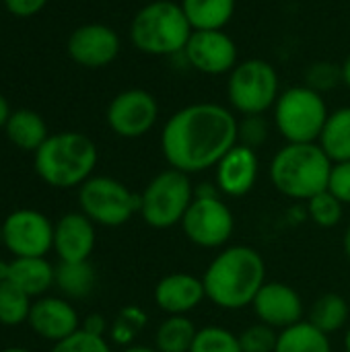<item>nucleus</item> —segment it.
Masks as SVG:
<instances>
[{
	"mask_svg": "<svg viewBox=\"0 0 350 352\" xmlns=\"http://www.w3.org/2000/svg\"><path fill=\"white\" fill-rule=\"evenodd\" d=\"M307 214L318 227L330 229L342 221L344 204L332 192L324 190L318 196H314L311 200H307Z\"/></svg>",
	"mask_w": 350,
	"mask_h": 352,
	"instance_id": "nucleus-31",
	"label": "nucleus"
},
{
	"mask_svg": "<svg viewBox=\"0 0 350 352\" xmlns=\"http://www.w3.org/2000/svg\"><path fill=\"white\" fill-rule=\"evenodd\" d=\"M97 146L80 132L50 134L33 153V167L39 179L52 188H80L97 167Z\"/></svg>",
	"mask_w": 350,
	"mask_h": 352,
	"instance_id": "nucleus-3",
	"label": "nucleus"
},
{
	"mask_svg": "<svg viewBox=\"0 0 350 352\" xmlns=\"http://www.w3.org/2000/svg\"><path fill=\"white\" fill-rule=\"evenodd\" d=\"M198 328L186 316H167L155 332V349L159 352H190Z\"/></svg>",
	"mask_w": 350,
	"mask_h": 352,
	"instance_id": "nucleus-25",
	"label": "nucleus"
},
{
	"mask_svg": "<svg viewBox=\"0 0 350 352\" xmlns=\"http://www.w3.org/2000/svg\"><path fill=\"white\" fill-rule=\"evenodd\" d=\"M78 204L95 225L122 227L140 210V194L109 175H93L78 188Z\"/></svg>",
	"mask_w": 350,
	"mask_h": 352,
	"instance_id": "nucleus-9",
	"label": "nucleus"
},
{
	"mask_svg": "<svg viewBox=\"0 0 350 352\" xmlns=\"http://www.w3.org/2000/svg\"><path fill=\"white\" fill-rule=\"evenodd\" d=\"M332 161L318 142H287L270 161V182L291 200H311L328 190Z\"/></svg>",
	"mask_w": 350,
	"mask_h": 352,
	"instance_id": "nucleus-4",
	"label": "nucleus"
},
{
	"mask_svg": "<svg viewBox=\"0 0 350 352\" xmlns=\"http://www.w3.org/2000/svg\"><path fill=\"white\" fill-rule=\"evenodd\" d=\"M179 4L194 31H219L231 23L237 0H179Z\"/></svg>",
	"mask_w": 350,
	"mask_h": 352,
	"instance_id": "nucleus-21",
	"label": "nucleus"
},
{
	"mask_svg": "<svg viewBox=\"0 0 350 352\" xmlns=\"http://www.w3.org/2000/svg\"><path fill=\"white\" fill-rule=\"evenodd\" d=\"M340 68H342V85H347L350 89V54L344 58V62L340 64Z\"/></svg>",
	"mask_w": 350,
	"mask_h": 352,
	"instance_id": "nucleus-40",
	"label": "nucleus"
},
{
	"mask_svg": "<svg viewBox=\"0 0 350 352\" xmlns=\"http://www.w3.org/2000/svg\"><path fill=\"white\" fill-rule=\"evenodd\" d=\"M153 297L167 316H186L206 299V291L202 278L190 272H171L157 283Z\"/></svg>",
	"mask_w": 350,
	"mask_h": 352,
	"instance_id": "nucleus-19",
	"label": "nucleus"
},
{
	"mask_svg": "<svg viewBox=\"0 0 350 352\" xmlns=\"http://www.w3.org/2000/svg\"><path fill=\"white\" fill-rule=\"evenodd\" d=\"M344 254L349 256L350 260V225L349 229H347V233H344Z\"/></svg>",
	"mask_w": 350,
	"mask_h": 352,
	"instance_id": "nucleus-43",
	"label": "nucleus"
},
{
	"mask_svg": "<svg viewBox=\"0 0 350 352\" xmlns=\"http://www.w3.org/2000/svg\"><path fill=\"white\" fill-rule=\"evenodd\" d=\"M237 122L233 109L221 103H190L165 122L161 153L169 167L188 175L217 167L237 144Z\"/></svg>",
	"mask_w": 350,
	"mask_h": 352,
	"instance_id": "nucleus-1",
	"label": "nucleus"
},
{
	"mask_svg": "<svg viewBox=\"0 0 350 352\" xmlns=\"http://www.w3.org/2000/svg\"><path fill=\"white\" fill-rule=\"evenodd\" d=\"M192 31L179 2L153 0L136 10L128 33L132 45L146 56H179Z\"/></svg>",
	"mask_w": 350,
	"mask_h": 352,
	"instance_id": "nucleus-5",
	"label": "nucleus"
},
{
	"mask_svg": "<svg viewBox=\"0 0 350 352\" xmlns=\"http://www.w3.org/2000/svg\"><path fill=\"white\" fill-rule=\"evenodd\" d=\"M182 229L194 245L217 250L231 239L235 231V219L231 208L219 196H194L188 212L184 214Z\"/></svg>",
	"mask_w": 350,
	"mask_h": 352,
	"instance_id": "nucleus-10",
	"label": "nucleus"
},
{
	"mask_svg": "<svg viewBox=\"0 0 350 352\" xmlns=\"http://www.w3.org/2000/svg\"><path fill=\"white\" fill-rule=\"evenodd\" d=\"M274 352H332L330 336L318 330L311 322L301 320L299 324L278 332Z\"/></svg>",
	"mask_w": 350,
	"mask_h": 352,
	"instance_id": "nucleus-24",
	"label": "nucleus"
},
{
	"mask_svg": "<svg viewBox=\"0 0 350 352\" xmlns=\"http://www.w3.org/2000/svg\"><path fill=\"white\" fill-rule=\"evenodd\" d=\"M318 144L332 163L350 161V105L330 111Z\"/></svg>",
	"mask_w": 350,
	"mask_h": 352,
	"instance_id": "nucleus-23",
	"label": "nucleus"
},
{
	"mask_svg": "<svg viewBox=\"0 0 350 352\" xmlns=\"http://www.w3.org/2000/svg\"><path fill=\"white\" fill-rule=\"evenodd\" d=\"M31 297L14 287L10 280L0 283V324L14 328L29 320Z\"/></svg>",
	"mask_w": 350,
	"mask_h": 352,
	"instance_id": "nucleus-28",
	"label": "nucleus"
},
{
	"mask_svg": "<svg viewBox=\"0 0 350 352\" xmlns=\"http://www.w3.org/2000/svg\"><path fill=\"white\" fill-rule=\"evenodd\" d=\"M344 349H347V352H350V326H349V332H347V336H344Z\"/></svg>",
	"mask_w": 350,
	"mask_h": 352,
	"instance_id": "nucleus-45",
	"label": "nucleus"
},
{
	"mask_svg": "<svg viewBox=\"0 0 350 352\" xmlns=\"http://www.w3.org/2000/svg\"><path fill=\"white\" fill-rule=\"evenodd\" d=\"M0 352H31L29 349H23V346H10V349H4Z\"/></svg>",
	"mask_w": 350,
	"mask_h": 352,
	"instance_id": "nucleus-44",
	"label": "nucleus"
},
{
	"mask_svg": "<svg viewBox=\"0 0 350 352\" xmlns=\"http://www.w3.org/2000/svg\"><path fill=\"white\" fill-rule=\"evenodd\" d=\"M206 299L227 311L245 309L266 285V262L250 245H231L217 254L202 274Z\"/></svg>",
	"mask_w": 350,
	"mask_h": 352,
	"instance_id": "nucleus-2",
	"label": "nucleus"
},
{
	"mask_svg": "<svg viewBox=\"0 0 350 352\" xmlns=\"http://www.w3.org/2000/svg\"><path fill=\"white\" fill-rule=\"evenodd\" d=\"M8 268H10V262H4L0 258V283L8 280Z\"/></svg>",
	"mask_w": 350,
	"mask_h": 352,
	"instance_id": "nucleus-42",
	"label": "nucleus"
},
{
	"mask_svg": "<svg viewBox=\"0 0 350 352\" xmlns=\"http://www.w3.org/2000/svg\"><path fill=\"white\" fill-rule=\"evenodd\" d=\"M349 303L342 295L338 293H326L322 295L311 311H309V320L318 330H322L324 334L332 336L334 332L342 330L349 324Z\"/></svg>",
	"mask_w": 350,
	"mask_h": 352,
	"instance_id": "nucleus-27",
	"label": "nucleus"
},
{
	"mask_svg": "<svg viewBox=\"0 0 350 352\" xmlns=\"http://www.w3.org/2000/svg\"><path fill=\"white\" fill-rule=\"evenodd\" d=\"M146 314L142 307L138 305H126L118 311V316L113 318L111 326H109V336L116 344L120 346H132L136 336L146 328Z\"/></svg>",
	"mask_w": 350,
	"mask_h": 352,
	"instance_id": "nucleus-29",
	"label": "nucleus"
},
{
	"mask_svg": "<svg viewBox=\"0 0 350 352\" xmlns=\"http://www.w3.org/2000/svg\"><path fill=\"white\" fill-rule=\"evenodd\" d=\"M120 352H159L155 346H142V344H132V346H126Z\"/></svg>",
	"mask_w": 350,
	"mask_h": 352,
	"instance_id": "nucleus-41",
	"label": "nucleus"
},
{
	"mask_svg": "<svg viewBox=\"0 0 350 352\" xmlns=\"http://www.w3.org/2000/svg\"><path fill=\"white\" fill-rule=\"evenodd\" d=\"M328 192H332L342 204H350V161L332 165Z\"/></svg>",
	"mask_w": 350,
	"mask_h": 352,
	"instance_id": "nucleus-36",
	"label": "nucleus"
},
{
	"mask_svg": "<svg viewBox=\"0 0 350 352\" xmlns=\"http://www.w3.org/2000/svg\"><path fill=\"white\" fill-rule=\"evenodd\" d=\"M50 352H111L103 336H93L85 330H76L72 336L56 342Z\"/></svg>",
	"mask_w": 350,
	"mask_h": 352,
	"instance_id": "nucleus-35",
	"label": "nucleus"
},
{
	"mask_svg": "<svg viewBox=\"0 0 350 352\" xmlns=\"http://www.w3.org/2000/svg\"><path fill=\"white\" fill-rule=\"evenodd\" d=\"M2 245L14 258H45L54 250L52 221L33 208H19L2 221Z\"/></svg>",
	"mask_w": 350,
	"mask_h": 352,
	"instance_id": "nucleus-11",
	"label": "nucleus"
},
{
	"mask_svg": "<svg viewBox=\"0 0 350 352\" xmlns=\"http://www.w3.org/2000/svg\"><path fill=\"white\" fill-rule=\"evenodd\" d=\"M8 280L31 299H37L56 285V268L45 258H14L8 268Z\"/></svg>",
	"mask_w": 350,
	"mask_h": 352,
	"instance_id": "nucleus-20",
	"label": "nucleus"
},
{
	"mask_svg": "<svg viewBox=\"0 0 350 352\" xmlns=\"http://www.w3.org/2000/svg\"><path fill=\"white\" fill-rule=\"evenodd\" d=\"M97 274L89 262H60L56 266V287L70 299H85L93 293Z\"/></svg>",
	"mask_w": 350,
	"mask_h": 352,
	"instance_id": "nucleus-26",
	"label": "nucleus"
},
{
	"mask_svg": "<svg viewBox=\"0 0 350 352\" xmlns=\"http://www.w3.org/2000/svg\"><path fill=\"white\" fill-rule=\"evenodd\" d=\"M10 105H8V101H6V97L0 93V128H4L6 126V122H8V118H10Z\"/></svg>",
	"mask_w": 350,
	"mask_h": 352,
	"instance_id": "nucleus-39",
	"label": "nucleus"
},
{
	"mask_svg": "<svg viewBox=\"0 0 350 352\" xmlns=\"http://www.w3.org/2000/svg\"><path fill=\"white\" fill-rule=\"evenodd\" d=\"M278 342V332L266 324H254L239 334V344L243 352H274Z\"/></svg>",
	"mask_w": 350,
	"mask_h": 352,
	"instance_id": "nucleus-33",
	"label": "nucleus"
},
{
	"mask_svg": "<svg viewBox=\"0 0 350 352\" xmlns=\"http://www.w3.org/2000/svg\"><path fill=\"white\" fill-rule=\"evenodd\" d=\"M270 132V124L264 116H241L237 122V142L250 148H260Z\"/></svg>",
	"mask_w": 350,
	"mask_h": 352,
	"instance_id": "nucleus-34",
	"label": "nucleus"
},
{
	"mask_svg": "<svg viewBox=\"0 0 350 352\" xmlns=\"http://www.w3.org/2000/svg\"><path fill=\"white\" fill-rule=\"evenodd\" d=\"M4 132L17 148L31 153H35L50 136L45 120L33 109H14L4 126Z\"/></svg>",
	"mask_w": 350,
	"mask_h": 352,
	"instance_id": "nucleus-22",
	"label": "nucleus"
},
{
	"mask_svg": "<svg viewBox=\"0 0 350 352\" xmlns=\"http://www.w3.org/2000/svg\"><path fill=\"white\" fill-rule=\"evenodd\" d=\"M252 307L256 318L274 330L291 328L303 318V301L299 293L285 283H266L258 291Z\"/></svg>",
	"mask_w": 350,
	"mask_h": 352,
	"instance_id": "nucleus-15",
	"label": "nucleus"
},
{
	"mask_svg": "<svg viewBox=\"0 0 350 352\" xmlns=\"http://www.w3.org/2000/svg\"><path fill=\"white\" fill-rule=\"evenodd\" d=\"M330 111L322 93L307 85H295L281 91L272 122L287 142H318Z\"/></svg>",
	"mask_w": 350,
	"mask_h": 352,
	"instance_id": "nucleus-6",
	"label": "nucleus"
},
{
	"mask_svg": "<svg viewBox=\"0 0 350 352\" xmlns=\"http://www.w3.org/2000/svg\"><path fill=\"white\" fill-rule=\"evenodd\" d=\"M190 352H243L239 336L221 326H206L196 332Z\"/></svg>",
	"mask_w": 350,
	"mask_h": 352,
	"instance_id": "nucleus-30",
	"label": "nucleus"
},
{
	"mask_svg": "<svg viewBox=\"0 0 350 352\" xmlns=\"http://www.w3.org/2000/svg\"><path fill=\"white\" fill-rule=\"evenodd\" d=\"M194 200V186L188 173L173 167L157 173L140 192L142 221L153 229H171L182 225Z\"/></svg>",
	"mask_w": 350,
	"mask_h": 352,
	"instance_id": "nucleus-8",
	"label": "nucleus"
},
{
	"mask_svg": "<svg viewBox=\"0 0 350 352\" xmlns=\"http://www.w3.org/2000/svg\"><path fill=\"white\" fill-rule=\"evenodd\" d=\"M303 85H307L309 89L324 95V93L336 89L338 85H342V68H340V64H334L328 60L314 62L305 70V82Z\"/></svg>",
	"mask_w": 350,
	"mask_h": 352,
	"instance_id": "nucleus-32",
	"label": "nucleus"
},
{
	"mask_svg": "<svg viewBox=\"0 0 350 352\" xmlns=\"http://www.w3.org/2000/svg\"><path fill=\"white\" fill-rule=\"evenodd\" d=\"M120 50L122 41L118 31L105 23H85L76 27L66 41L70 60L93 70L109 66L120 56Z\"/></svg>",
	"mask_w": 350,
	"mask_h": 352,
	"instance_id": "nucleus-14",
	"label": "nucleus"
},
{
	"mask_svg": "<svg viewBox=\"0 0 350 352\" xmlns=\"http://www.w3.org/2000/svg\"><path fill=\"white\" fill-rule=\"evenodd\" d=\"M80 330H85V332H89V334H93V336H103V334L109 330V326H107V322H105V318H103L101 314H89V316L83 320Z\"/></svg>",
	"mask_w": 350,
	"mask_h": 352,
	"instance_id": "nucleus-38",
	"label": "nucleus"
},
{
	"mask_svg": "<svg viewBox=\"0 0 350 352\" xmlns=\"http://www.w3.org/2000/svg\"><path fill=\"white\" fill-rule=\"evenodd\" d=\"M27 324L31 330L50 342H60L80 330V318L72 303L60 297H37L31 303Z\"/></svg>",
	"mask_w": 350,
	"mask_h": 352,
	"instance_id": "nucleus-16",
	"label": "nucleus"
},
{
	"mask_svg": "<svg viewBox=\"0 0 350 352\" xmlns=\"http://www.w3.org/2000/svg\"><path fill=\"white\" fill-rule=\"evenodd\" d=\"M0 245H2V227H0Z\"/></svg>",
	"mask_w": 350,
	"mask_h": 352,
	"instance_id": "nucleus-46",
	"label": "nucleus"
},
{
	"mask_svg": "<svg viewBox=\"0 0 350 352\" xmlns=\"http://www.w3.org/2000/svg\"><path fill=\"white\" fill-rule=\"evenodd\" d=\"M105 120L116 136L140 138L155 128L159 103L146 89H126L109 101Z\"/></svg>",
	"mask_w": 350,
	"mask_h": 352,
	"instance_id": "nucleus-12",
	"label": "nucleus"
},
{
	"mask_svg": "<svg viewBox=\"0 0 350 352\" xmlns=\"http://www.w3.org/2000/svg\"><path fill=\"white\" fill-rule=\"evenodd\" d=\"M217 188L229 198H241L252 192L258 179L260 161L254 148L235 144L219 163H217Z\"/></svg>",
	"mask_w": 350,
	"mask_h": 352,
	"instance_id": "nucleus-17",
	"label": "nucleus"
},
{
	"mask_svg": "<svg viewBox=\"0 0 350 352\" xmlns=\"http://www.w3.org/2000/svg\"><path fill=\"white\" fill-rule=\"evenodd\" d=\"M184 62L202 74L221 76L229 74L237 66V43L225 31H192L184 52Z\"/></svg>",
	"mask_w": 350,
	"mask_h": 352,
	"instance_id": "nucleus-13",
	"label": "nucleus"
},
{
	"mask_svg": "<svg viewBox=\"0 0 350 352\" xmlns=\"http://www.w3.org/2000/svg\"><path fill=\"white\" fill-rule=\"evenodd\" d=\"M50 0H2L4 8L17 16V19H29L35 16L37 12H41L45 8Z\"/></svg>",
	"mask_w": 350,
	"mask_h": 352,
	"instance_id": "nucleus-37",
	"label": "nucleus"
},
{
	"mask_svg": "<svg viewBox=\"0 0 350 352\" xmlns=\"http://www.w3.org/2000/svg\"><path fill=\"white\" fill-rule=\"evenodd\" d=\"M278 95V72L262 58L237 62L227 74V99L231 109L239 116H264L274 107Z\"/></svg>",
	"mask_w": 350,
	"mask_h": 352,
	"instance_id": "nucleus-7",
	"label": "nucleus"
},
{
	"mask_svg": "<svg viewBox=\"0 0 350 352\" xmlns=\"http://www.w3.org/2000/svg\"><path fill=\"white\" fill-rule=\"evenodd\" d=\"M54 250L60 262H89L95 250V223L83 212H68L54 225Z\"/></svg>",
	"mask_w": 350,
	"mask_h": 352,
	"instance_id": "nucleus-18",
	"label": "nucleus"
}]
</instances>
